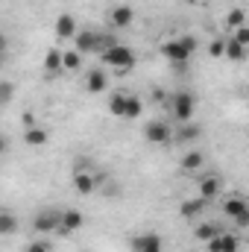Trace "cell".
<instances>
[{
    "label": "cell",
    "instance_id": "6da1fadb",
    "mask_svg": "<svg viewBox=\"0 0 249 252\" xmlns=\"http://www.w3.org/2000/svg\"><path fill=\"white\" fill-rule=\"evenodd\" d=\"M196 38L193 35H179V38H173V41H164L161 47H158V53L167 59V62H187L193 53H196Z\"/></svg>",
    "mask_w": 249,
    "mask_h": 252
},
{
    "label": "cell",
    "instance_id": "7a4b0ae2",
    "mask_svg": "<svg viewBox=\"0 0 249 252\" xmlns=\"http://www.w3.org/2000/svg\"><path fill=\"white\" fill-rule=\"evenodd\" d=\"M100 59H103V64L115 67L118 73H126V70L135 67V50L126 47V44H112V47H106V50L100 53Z\"/></svg>",
    "mask_w": 249,
    "mask_h": 252
},
{
    "label": "cell",
    "instance_id": "3957f363",
    "mask_svg": "<svg viewBox=\"0 0 249 252\" xmlns=\"http://www.w3.org/2000/svg\"><path fill=\"white\" fill-rule=\"evenodd\" d=\"M170 106H173V115H176V121H179V124H187V121L193 118L196 97H193L190 91H176V94L170 97Z\"/></svg>",
    "mask_w": 249,
    "mask_h": 252
},
{
    "label": "cell",
    "instance_id": "277c9868",
    "mask_svg": "<svg viewBox=\"0 0 249 252\" xmlns=\"http://www.w3.org/2000/svg\"><path fill=\"white\" fill-rule=\"evenodd\" d=\"M144 138L150 141V144H170L173 141V129L164 124V121H150V124L144 126Z\"/></svg>",
    "mask_w": 249,
    "mask_h": 252
},
{
    "label": "cell",
    "instance_id": "5b68a950",
    "mask_svg": "<svg viewBox=\"0 0 249 252\" xmlns=\"http://www.w3.org/2000/svg\"><path fill=\"white\" fill-rule=\"evenodd\" d=\"M82 226H85V214L79 208H64V211H59V229L56 232L70 235V232H79Z\"/></svg>",
    "mask_w": 249,
    "mask_h": 252
},
{
    "label": "cell",
    "instance_id": "8992f818",
    "mask_svg": "<svg viewBox=\"0 0 249 252\" xmlns=\"http://www.w3.org/2000/svg\"><path fill=\"white\" fill-rule=\"evenodd\" d=\"M129 244H132V252H164V241H161V235H156V232L135 235Z\"/></svg>",
    "mask_w": 249,
    "mask_h": 252
},
{
    "label": "cell",
    "instance_id": "52a82bcc",
    "mask_svg": "<svg viewBox=\"0 0 249 252\" xmlns=\"http://www.w3.org/2000/svg\"><path fill=\"white\" fill-rule=\"evenodd\" d=\"M73 50L88 56V53H97V30H76L73 35Z\"/></svg>",
    "mask_w": 249,
    "mask_h": 252
},
{
    "label": "cell",
    "instance_id": "ba28073f",
    "mask_svg": "<svg viewBox=\"0 0 249 252\" xmlns=\"http://www.w3.org/2000/svg\"><path fill=\"white\" fill-rule=\"evenodd\" d=\"M132 21H135V9L132 6H115V9H109V24L115 27V30H126V27H132Z\"/></svg>",
    "mask_w": 249,
    "mask_h": 252
},
{
    "label": "cell",
    "instance_id": "9c48e42d",
    "mask_svg": "<svg viewBox=\"0 0 249 252\" xmlns=\"http://www.w3.org/2000/svg\"><path fill=\"white\" fill-rule=\"evenodd\" d=\"M208 250L211 252H238L241 250V238H238V235H223V232H217V235L208 241Z\"/></svg>",
    "mask_w": 249,
    "mask_h": 252
},
{
    "label": "cell",
    "instance_id": "30bf717a",
    "mask_svg": "<svg viewBox=\"0 0 249 252\" xmlns=\"http://www.w3.org/2000/svg\"><path fill=\"white\" fill-rule=\"evenodd\" d=\"M106 88H109V76H106L103 67H94V70L85 73V91L88 94H103Z\"/></svg>",
    "mask_w": 249,
    "mask_h": 252
},
{
    "label": "cell",
    "instance_id": "8fae6325",
    "mask_svg": "<svg viewBox=\"0 0 249 252\" xmlns=\"http://www.w3.org/2000/svg\"><path fill=\"white\" fill-rule=\"evenodd\" d=\"M32 229H35L38 235H50V232H56V229H59V211H41V214H35Z\"/></svg>",
    "mask_w": 249,
    "mask_h": 252
},
{
    "label": "cell",
    "instance_id": "7c38bea8",
    "mask_svg": "<svg viewBox=\"0 0 249 252\" xmlns=\"http://www.w3.org/2000/svg\"><path fill=\"white\" fill-rule=\"evenodd\" d=\"M205 208H208V199H202V196H190V199H185V202H179V214H182L185 220L202 217Z\"/></svg>",
    "mask_w": 249,
    "mask_h": 252
},
{
    "label": "cell",
    "instance_id": "4fadbf2b",
    "mask_svg": "<svg viewBox=\"0 0 249 252\" xmlns=\"http://www.w3.org/2000/svg\"><path fill=\"white\" fill-rule=\"evenodd\" d=\"M47 141H50V135H47V129H44V126L35 124V126H27V129H24V144H27V147L41 150Z\"/></svg>",
    "mask_w": 249,
    "mask_h": 252
},
{
    "label": "cell",
    "instance_id": "5bb4252c",
    "mask_svg": "<svg viewBox=\"0 0 249 252\" xmlns=\"http://www.w3.org/2000/svg\"><path fill=\"white\" fill-rule=\"evenodd\" d=\"M73 188L79 196H91L94 188H97V182H94V173H85V170H76L73 173Z\"/></svg>",
    "mask_w": 249,
    "mask_h": 252
},
{
    "label": "cell",
    "instance_id": "9a60e30c",
    "mask_svg": "<svg viewBox=\"0 0 249 252\" xmlns=\"http://www.w3.org/2000/svg\"><path fill=\"white\" fill-rule=\"evenodd\" d=\"M199 196L202 199H214V196H220V179L217 176H211V173H202L199 176Z\"/></svg>",
    "mask_w": 249,
    "mask_h": 252
},
{
    "label": "cell",
    "instance_id": "2e32d148",
    "mask_svg": "<svg viewBox=\"0 0 249 252\" xmlns=\"http://www.w3.org/2000/svg\"><path fill=\"white\" fill-rule=\"evenodd\" d=\"M202 164H205L202 150H187L185 156H182V161H179V167H182L185 173H196V170H202Z\"/></svg>",
    "mask_w": 249,
    "mask_h": 252
},
{
    "label": "cell",
    "instance_id": "e0dca14e",
    "mask_svg": "<svg viewBox=\"0 0 249 252\" xmlns=\"http://www.w3.org/2000/svg\"><path fill=\"white\" fill-rule=\"evenodd\" d=\"M76 30H79V27H76V18H73V15L64 12V15L56 18V35H59V38H73Z\"/></svg>",
    "mask_w": 249,
    "mask_h": 252
},
{
    "label": "cell",
    "instance_id": "ac0fdd59",
    "mask_svg": "<svg viewBox=\"0 0 249 252\" xmlns=\"http://www.w3.org/2000/svg\"><path fill=\"white\" fill-rule=\"evenodd\" d=\"M202 135V126H196V124H182L176 132H173V141H179V144H190V141H196Z\"/></svg>",
    "mask_w": 249,
    "mask_h": 252
},
{
    "label": "cell",
    "instance_id": "d6986e66",
    "mask_svg": "<svg viewBox=\"0 0 249 252\" xmlns=\"http://www.w3.org/2000/svg\"><path fill=\"white\" fill-rule=\"evenodd\" d=\"M144 112V100L135 97V94H126V103H124V118L126 121H138Z\"/></svg>",
    "mask_w": 249,
    "mask_h": 252
},
{
    "label": "cell",
    "instance_id": "ffe728a7",
    "mask_svg": "<svg viewBox=\"0 0 249 252\" xmlns=\"http://www.w3.org/2000/svg\"><path fill=\"white\" fill-rule=\"evenodd\" d=\"M244 211H249V205H247V199L244 196H229L226 202H223V214L226 217H238V214H244Z\"/></svg>",
    "mask_w": 249,
    "mask_h": 252
},
{
    "label": "cell",
    "instance_id": "44dd1931",
    "mask_svg": "<svg viewBox=\"0 0 249 252\" xmlns=\"http://www.w3.org/2000/svg\"><path fill=\"white\" fill-rule=\"evenodd\" d=\"M223 56H226L229 62H244V59H247V47H244V44H238V41H232V38H226Z\"/></svg>",
    "mask_w": 249,
    "mask_h": 252
},
{
    "label": "cell",
    "instance_id": "7402d4cb",
    "mask_svg": "<svg viewBox=\"0 0 249 252\" xmlns=\"http://www.w3.org/2000/svg\"><path fill=\"white\" fill-rule=\"evenodd\" d=\"M44 70L47 73H59L62 70V50L59 47H50L47 56H44Z\"/></svg>",
    "mask_w": 249,
    "mask_h": 252
},
{
    "label": "cell",
    "instance_id": "603a6c76",
    "mask_svg": "<svg viewBox=\"0 0 249 252\" xmlns=\"http://www.w3.org/2000/svg\"><path fill=\"white\" fill-rule=\"evenodd\" d=\"M79 67H82V53H76V50H62V70L76 73Z\"/></svg>",
    "mask_w": 249,
    "mask_h": 252
},
{
    "label": "cell",
    "instance_id": "cb8c5ba5",
    "mask_svg": "<svg viewBox=\"0 0 249 252\" xmlns=\"http://www.w3.org/2000/svg\"><path fill=\"white\" fill-rule=\"evenodd\" d=\"M124 103H126V91H115V94H109V115L124 118Z\"/></svg>",
    "mask_w": 249,
    "mask_h": 252
},
{
    "label": "cell",
    "instance_id": "d4e9b609",
    "mask_svg": "<svg viewBox=\"0 0 249 252\" xmlns=\"http://www.w3.org/2000/svg\"><path fill=\"white\" fill-rule=\"evenodd\" d=\"M217 232H220V229H217V226H211V223H196V226H193V238H196V241H202V244H208Z\"/></svg>",
    "mask_w": 249,
    "mask_h": 252
},
{
    "label": "cell",
    "instance_id": "484cf974",
    "mask_svg": "<svg viewBox=\"0 0 249 252\" xmlns=\"http://www.w3.org/2000/svg\"><path fill=\"white\" fill-rule=\"evenodd\" d=\"M18 232V217L9 211H0V235H15Z\"/></svg>",
    "mask_w": 249,
    "mask_h": 252
},
{
    "label": "cell",
    "instance_id": "4316f807",
    "mask_svg": "<svg viewBox=\"0 0 249 252\" xmlns=\"http://www.w3.org/2000/svg\"><path fill=\"white\" fill-rule=\"evenodd\" d=\"M244 21H247V12H244V9H232V12L226 15V27H229V30L244 27Z\"/></svg>",
    "mask_w": 249,
    "mask_h": 252
},
{
    "label": "cell",
    "instance_id": "83f0119b",
    "mask_svg": "<svg viewBox=\"0 0 249 252\" xmlns=\"http://www.w3.org/2000/svg\"><path fill=\"white\" fill-rule=\"evenodd\" d=\"M223 47H226V38H214L208 44V56L211 59H223Z\"/></svg>",
    "mask_w": 249,
    "mask_h": 252
},
{
    "label": "cell",
    "instance_id": "f1b7e54d",
    "mask_svg": "<svg viewBox=\"0 0 249 252\" xmlns=\"http://www.w3.org/2000/svg\"><path fill=\"white\" fill-rule=\"evenodd\" d=\"M235 35H232V41H238V44H244V47H249V27L244 24V27H238V30H232Z\"/></svg>",
    "mask_w": 249,
    "mask_h": 252
},
{
    "label": "cell",
    "instance_id": "f546056e",
    "mask_svg": "<svg viewBox=\"0 0 249 252\" xmlns=\"http://www.w3.org/2000/svg\"><path fill=\"white\" fill-rule=\"evenodd\" d=\"M24 252H50V244H44V241H32V244H27V250Z\"/></svg>",
    "mask_w": 249,
    "mask_h": 252
},
{
    "label": "cell",
    "instance_id": "4dcf8cb0",
    "mask_svg": "<svg viewBox=\"0 0 249 252\" xmlns=\"http://www.w3.org/2000/svg\"><path fill=\"white\" fill-rule=\"evenodd\" d=\"M153 100H156V103H167L170 97H167V91H164V88H153Z\"/></svg>",
    "mask_w": 249,
    "mask_h": 252
},
{
    "label": "cell",
    "instance_id": "1f68e13d",
    "mask_svg": "<svg viewBox=\"0 0 249 252\" xmlns=\"http://www.w3.org/2000/svg\"><path fill=\"white\" fill-rule=\"evenodd\" d=\"M235 226H238V229H247V226H249V211H244V214H238V217H235Z\"/></svg>",
    "mask_w": 249,
    "mask_h": 252
},
{
    "label": "cell",
    "instance_id": "d6a6232c",
    "mask_svg": "<svg viewBox=\"0 0 249 252\" xmlns=\"http://www.w3.org/2000/svg\"><path fill=\"white\" fill-rule=\"evenodd\" d=\"M9 97H12V88L9 85H0V103H6Z\"/></svg>",
    "mask_w": 249,
    "mask_h": 252
},
{
    "label": "cell",
    "instance_id": "836d02e7",
    "mask_svg": "<svg viewBox=\"0 0 249 252\" xmlns=\"http://www.w3.org/2000/svg\"><path fill=\"white\" fill-rule=\"evenodd\" d=\"M6 47H9V41H6V35L0 32V62H3V56H6Z\"/></svg>",
    "mask_w": 249,
    "mask_h": 252
},
{
    "label": "cell",
    "instance_id": "e575fe53",
    "mask_svg": "<svg viewBox=\"0 0 249 252\" xmlns=\"http://www.w3.org/2000/svg\"><path fill=\"white\" fill-rule=\"evenodd\" d=\"M6 150H9V138H6V135H0V156H3Z\"/></svg>",
    "mask_w": 249,
    "mask_h": 252
},
{
    "label": "cell",
    "instance_id": "d590c367",
    "mask_svg": "<svg viewBox=\"0 0 249 252\" xmlns=\"http://www.w3.org/2000/svg\"><path fill=\"white\" fill-rule=\"evenodd\" d=\"M187 3H196V0H187Z\"/></svg>",
    "mask_w": 249,
    "mask_h": 252
},
{
    "label": "cell",
    "instance_id": "8d00e7d4",
    "mask_svg": "<svg viewBox=\"0 0 249 252\" xmlns=\"http://www.w3.org/2000/svg\"><path fill=\"white\" fill-rule=\"evenodd\" d=\"M0 106H3V103H0Z\"/></svg>",
    "mask_w": 249,
    "mask_h": 252
}]
</instances>
